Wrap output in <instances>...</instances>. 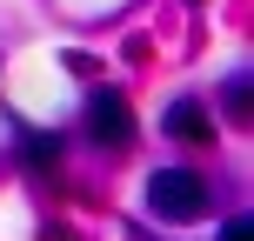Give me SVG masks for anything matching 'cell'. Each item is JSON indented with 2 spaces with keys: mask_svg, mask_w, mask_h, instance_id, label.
<instances>
[{
  "mask_svg": "<svg viewBox=\"0 0 254 241\" xmlns=\"http://www.w3.org/2000/svg\"><path fill=\"white\" fill-rule=\"evenodd\" d=\"M87 127H94V141H114V148H121V141L134 134L127 101H121V94H94V101H87Z\"/></svg>",
  "mask_w": 254,
  "mask_h": 241,
  "instance_id": "obj_2",
  "label": "cell"
},
{
  "mask_svg": "<svg viewBox=\"0 0 254 241\" xmlns=\"http://www.w3.org/2000/svg\"><path fill=\"white\" fill-rule=\"evenodd\" d=\"M221 241H254V228H248V221H228V228H221Z\"/></svg>",
  "mask_w": 254,
  "mask_h": 241,
  "instance_id": "obj_5",
  "label": "cell"
},
{
  "mask_svg": "<svg viewBox=\"0 0 254 241\" xmlns=\"http://www.w3.org/2000/svg\"><path fill=\"white\" fill-rule=\"evenodd\" d=\"M167 134H174V141H207V134H214V127H207V107L201 101H174V107H167Z\"/></svg>",
  "mask_w": 254,
  "mask_h": 241,
  "instance_id": "obj_3",
  "label": "cell"
},
{
  "mask_svg": "<svg viewBox=\"0 0 254 241\" xmlns=\"http://www.w3.org/2000/svg\"><path fill=\"white\" fill-rule=\"evenodd\" d=\"M147 208H154L161 221H201L214 201H207V181H201V174H188V167H161V174L147 181Z\"/></svg>",
  "mask_w": 254,
  "mask_h": 241,
  "instance_id": "obj_1",
  "label": "cell"
},
{
  "mask_svg": "<svg viewBox=\"0 0 254 241\" xmlns=\"http://www.w3.org/2000/svg\"><path fill=\"white\" fill-rule=\"evenodd\" d=\"M228 107H234V114L248 107V74H234V80H228Z\"/></svg>",
  "mask_w": 254,
  "mask_h": 241,
  "instance_id": "obj_4",
  "label": "cell"
}]
</instances>
